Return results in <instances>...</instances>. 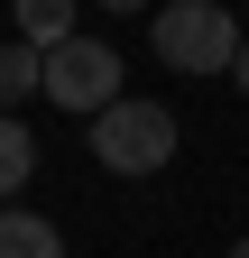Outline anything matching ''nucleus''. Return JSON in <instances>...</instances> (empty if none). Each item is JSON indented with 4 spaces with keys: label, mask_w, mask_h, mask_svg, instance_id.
<instances>
[{
    "label": "nucleus",
    "mask_w": 249,
    "mask_h": 258,
    "mask_svg": "<svg viewBox=\"0 0 249 258\" xmlns=\"http://www.w3.org/2000/svg\"><path fill=\"white\" fill-rule=\"evenodd\" d=\"M28 175H37V139L19 129V111H0V203H19Z\"/></svg>",
    "instance_id": "423d86ee"
},
{
    "label": "nucleus",
    "mask_w": 249,
    "mask_h": 258,
    "mask_svg": "<svg viewBox=\"0 0 249 258\" xmlns=\"http://www.w3.org/2000/svg\"><path fill=\"white\" fill-rule=\"evenodd\" d=\"M0 258H65V240H55V221H46V212L0 203Z\"/></svg>",
    "instance_id": "20e7f679"
},
{
    "label": "nucleus",
    "mask_w": 249,
    "mask_h": 258,
    "mask_svg": "<svg viewBox=\"0 0 249 258\" xmlns=\"http://www.w3.org/2000/svg\"><path fill=\"white\" fill-rule=\"evenodd\" d=\"M102 10H148V0H102Z\"/></svg>",
    "instance_id": "1a4fd4ad"
},
{
    "label": "nucleus",
    "mask_w": 249,
    "mask_h": 258,
    "mask_svg": "<svg viewBox=\"0 0 249 258\" xmlns=\"http://www.w3.org/2000/svg\"><path fill=\"white\" fill-rule=\"evenodd\" d=\"M148 28H157V64L175 74H231L240 55V19L222 0H166V10H148Z\"/></svg>",
    "instance_id": "f03ea898"
},
{
    "label": "nucleus",
    "mask_w": 249,
    "mask_h": 258,
    "mask_svg": "<svg viewBox=\"0 0 249 258\" xmlns=\"http://www.w3.org/2000/svg\"><path fill=\"white\" fill-rule=\"evenodd\" d=\"M46 102L55 111H74V120H92L102 102H120V46H102V37H55L46 46Z\"/></svg>",
    "instance_id": "7ed1b4c3"
},
{
    "label": "nucleus",
    "mask_w": 249,
    "mask_h": 258,
    "mask_svg": "<svg viewBox=\"0 0 249 258\" xmlns=\"http://www.w3.org/2000/svg\"><path fill=\"white\" fill-rule=\"evenodd\" d=\"M231 83H240V102H249V37H240V55H231Z\"/></svg>",
    "instance_id": "6e6552de"
},
{
    "label": "nucleus",
    "mask_w": 249,
    "mask_h": 258,
    "mask_svg": "<svg viewBox=\"0 0 249 258\" xmlns=\"http://www.w3.org/2000/svg\"><path fill=\"white\" fill-rule=\"evenodd\" d=\"M74 10H83V0H19V37H28V46L74 37Z\"/></svg>",
    "instance_id": "0eeeda50"
},
{
    "label": "nucleus",
    "mask_w": 249,
    "mask_h": 258,
    "mask_svg": "<svg viewBox=\"0 0 249 258\" xmlns=\"http://www.w3.org/2000/svg\"><path fill=\"white\" fill-rule=\"evenodd\" d=\"M92 157H102L111 175H166V157H175V111H166V102H139V92L102 102V111H92Z\"/></svg>",
    "instance_id": "f257e3e1"
},
{
    "label": "nucleus",
    "mask_w": 249,
    "mask_h": 258,
    "mask_svg": "<svg viewBox=\"0 0 249 258\" xmlns=\"http://www.w3.org/2000/svg\"><path fill=\"white\" fill-rule=\"evenodd\" d=\"M28 92H46V46L10 37V46H0V111H19Z\"/></svg>",
    "instance_id": "39448f33"
},
{
    "label": "nucleus",
    "mask_w": 249,
    "mask_h": 258,
    "mask_svg": "<svg viewBox=\"0 0 249 258\" xmlns=\"http://www.w3.org/2000/svg\"><path fill=\"white\" fill-rule=\"evenodd\" d=\"M231 258H249V240H240V249H231Z\"/></svg>",
    "instance_id": "9d476101"
}]
</instances>
